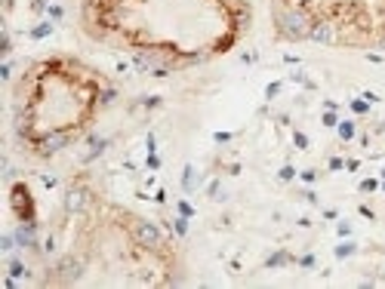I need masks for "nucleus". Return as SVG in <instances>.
<instances>
[{"label": "nucleus", "mask_w": 385, "mask_h": 289, "mask_svg": "<svg viewBox=\"0 0 385 289\" xmlns=\"http://www.w3.org/2000/svg\"><path fill=\"white\" fill-rule=\"evenodd\" d=\"M281 31L287 34V37H293V40H299V37H308V19L302 16V13H284L281 16Z\"/></svg>", "instance_id": "f257e3e1"}, {"label": "nucleus", "mask_w": 385, "mask_h": 289, "mask_svg": "<svg viewBox=\"0 0 385 289\" xmlns=\"http://www.w3.org/2000/svg\"><path fill=\"white\" fill-rule=\"evenodd\" d=\"M136 240H139L142 246H148V249H157V246L163 243L160 228H157L154 222H136Z\"/></svg>", "instance_id": "f03ea898"}, {"label": "nucleus", "mask_w": 385, "mask_h": 289, "mask_svg": "<svg viewBox=\"0 0 385 289\" xmlns=\"http://www.w3.org/2000/svg\"><path fill=\"white\" fill-rule=\"evenodd\" d=\"M80 274H84V262H80V259H65V262L59 264V280H62V283L80 280Z\"/></svg>", "instance_id": "7ed1b4c3"}, {"label": "nucleus", "mask_w": 385, "mask_h": 289, "mask_svg": "<svg viewBox=\"0 0 385 289\" xmlns=\"http://www.w3.org/2000/svg\"><path fill=\"white\" fill-rule=\"evenodd\" d=\"M84 206H87V191H80V188L68 191V197H65V210L68 212H80Z\"/></svg>", "instance_id": "20e7f679"}, {"label": "nucleus", "mask_w": 385, "mask_h": 289, "mask_svg": "<svg viewBox=\"0 0 385 289\" xmlns=\"http://www.w3.org/2000/svg\"><path fill=\"white\" fill-rule=\"evenodd\" d=\"M68 145V135H50V138H46V142H43V151H59V148H65Z\"/></svg>", "instance_id": "39448f33"}, {"label": "nucleus", "mask_w": 385, "mask_h": 289, "mask_svg": "<svg viewBox=\"0 0 385 289\" xmlns=\"http://www.w3.org/2000/svg\"><path fill=\"white\" fill-rule=\"evenodd\" d=\"M16 243L19 246H34V228H19L16 231Z\"/></svg>", "instance_id": "423d86ee"}, {"label": "nucleus", "mask_w": 385, "mask_h": 289, "mask_svg": "<svg viewBox=\"0 0 385 289\" xmlns=\"http://www.w3.org/2000/svg\"><path fill=\"white\" fill-rule=\"evenodd\" d=\"M308 37H314V40H330V25H318V28H311V31H308Z\"/></svg>", "instance_id": "0eeeda50"}, {"label": "nucleus", "mask_w": 385, "mask_h": 289, "mask_svg": "<svg viewBox=\"0 0 385 289\" xmlns=\"http://www.w3.org/2000/svg\"><path fill=\"white\" fill-rule=\"evenodd\" d=\"M185 191H194V166H185Z\"/></svg>", "instance_id": "6e6552de"}, {"label": "nucleus", "mask_w": 385, "mask_h": 289, "mask_svg": "<svg viewBox=\"0 0 385 289\" xmlns=\"http://www.w3.org/2000/svg\"><path fill=\"white\" fill-rule=\"evenodd\" d=\"M209 194H213V200H225V191H222V184H219V182L209 184Z\"/></svg>", "instance_id": "1a4fd4ad"}, {"label": "nucleus", "mask_w": 385, "mask_h": 289, "mask_svg": "<svg viewBox=\"0 0 385 289\" xmlns=\"http://www.w3.org/2000/svg\"><path fill=\"white\" fill-rule=\"evenodd\" d=\"M339 135L342 138H352L355 135V123H339Z\"/></svg>", "instance_id": "9d476101"}, {"label": "nucleus", "mask_w": 385, "mask_h": 289, "mask_svg": "<svg viewBox=\"0 0 385 289\" xmlns=\"http://www.w3.org/2000/svg\"><path fill=\"white\" fill-rule=\"evenodd\" d=\"M352 252H355V243H342L339 249H336V256H339V259H345V256H352Z\"/></svg>", "instance_id": "9b49d317"}, {"label": "nucleus", "mask_w": 385, "mask_h": 289, "mask_svg": "<svg viewBox=\"0 0 385 289\" xmlns=\"http://www.w3.org/2000/svg\"><path fill=\"white\" fill-rule=\"evenodd\" d=\"M9 274H13V277H22V274H28V271L22 268V262H9Z\"/></svg>", "instance_id": "f8f14e48"}, {"label": "nucleus", "mask_w": 385, "mask_h": 289, "mask_svg": "<svg viewBox=\"0 0 385 289\" xmlns=\"http://www.w3.org/2000/svg\"><path fill=\"white\" fill-rule=\"evenodd\" d=\"M287 256H274V259H268V268H274V264H284Z\"/></svg>", "instance_id": "ddd939ff"}, {"label": "nucleus", "mask_w": 385, "mask_h": 289, "mask_svg": "<svg viewBox=\"0 0 385 289\" xmlns=\"http://www.w3.org/2000/svg\"><path fill=\"white\" fill-rule=\"evenodd\" d=\"M176 231H179V234H185V231H188V222H185V218H176Z\"/></svg>", "instance_id": "4468645a"}, {"label": "nucleus", "mask_w": 385, "mask_h": 289, "mask_svg": "<svg viewBox=\"0 0 385 289\" xmlns=\"http://www.w3.org/2000/svg\"><path fill=\"white\" fill-rule=\"evenodd\" d=\"M296 145H299V148H308V138L302 135V132H296Z\"/></svg>", "instance_id": "2eb2a0df"}]
</instances>
